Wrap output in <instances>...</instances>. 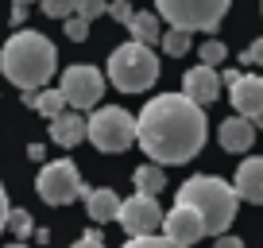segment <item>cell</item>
Segmentation results:
<instances>
[{"instance_id":"9","label":"cell","mask_w":263,"mask_h":248,"mask_svg":"<svg viewBox=\"0 0 263 248\" xmlns=\"http://www.w3.org/2000/svg\"><path fill=\"white\" fill-rule=\"evenodd\" d=\"M116 221L128 237H151L163 225V206L159 198H147V194H132V198H120V209H116Z\"/></svg>"},{"instance_id":"18","label":"cell","mask_w":263,"mask_h":248,"mask_svg":"<svg viewBox=\"0 0 263 248\" xmlns=\"http://www.w3.org/2000/svg\"><path fill=\"white\" fill-rule=\"evenodd\" d=\"M132 182H136V194L155 198V194H163V186H166V171L159 163H140L132 171Z\"/></svg>"},{"instance_id":"20","label":"cell","mask_w":263,"mask_h":248,"mask_svg":"<svg viewBox=\"0 0 263 248\" xmlns=\"http://www.w3.org/2000/svg\"><path fill=\"white\" fill-rule=\"evenodd\" d=\"M159 43H163V50H166V55L182 58V55L190 50V31H178V27H171V31H163V35H159Z\"/></svg>"},{"instance_id":"14","label":"cell","mask_w":263,"mask_h":248,"mask_svg":"<svg viewBox=\"0 0 263 248\" xmlns=\"http://www.w3.org/2000/svg\"><path fill=\"white\" fill-rule=\"evenodd\" d=\"M221 148L229 151V155H244L248 148L255 144V124L248 120V116H236L232 113L229 120H221Z\"/></svg>"},{"instance_id":"34","label":"cell","mask_w":263,"mask_h":248,"mask_svg":"<svg viewBox=\"0 0 263 248\" xmlns=\"http://www.w3.org/2000/svg\"><path fill=\"white\" fill-rule=\"evenodd\" d=\"M27 155H31V159H35V163H39V159H43V155H47V148H43V144H31V148H27Z\"/></svg>"},{"instance_id":"23","label":"cell","mask_w":263,"mask_h":248,"mask_svg":"<svg viewBox=\"0 0 263 248\" xmlns=\"http://www.w3.org/2000/svg\"><path fill=\"white\" fill-rule=\"evenodd\" d=\"M105 12H108V0H74V16H82L85 24H93Z\"/></svg>"},{"instance_id":"16","label":"cell","mask_w":263,"mask_h":248,"mask_svg":"<svg viewBox=\"0 0 263 248\" xmlns=\"http://www.w3.org/2000/svg\"><path fill=\"white\" fill-rule=\"evenodd\" d=\"M85 209H89V217L97 225H105V221H112L116 209H120V194L108 190V186H101V190H85Z\"/></svg>"},{"instance_id":"28","label":"cell","mask_w":263,"mask_h":248,"mask_svg":"<svg viewBox=\"0 0 263 248\" xmlns=\"http://www.w3.org/2000/svg\"><path fill=\"white\" fill-rule=\"evenodd\" d=\"M70 248H108V244H105V237H101L97 229H89V233H82V237H78Z\"/></svg>"},{"instance_id":"26","label":"cell","mask_w":263,"mask_h":248,"mask_svg":"<svg viewBox=\"0 0 263 248\" xmlns=\"http://www.w3.org/2000/svg\"><path fill=\"white\" fill-rule=\"evenodd\" d=\"M66 35H70L74 43H82L85 35H89V24H85L82 16H66Z\"/></svg>"},{"instance_id":"31","label":"cell","mask_w":263,"mask_h":248,"mask_svg":"<svg viewBox=\"0 0 263 248\" xmlns=\"http://www.w3.org/2000/svg\"><path fill=\"white\" fill-rule=\"evenodd\" d=\"M8 190H4V182H0V233H4V225H8Z\"/></svg>"},{"instance_id":"4","label":"cell","mask_w":263,"mask_h":248,"mask_svg":"<svg viewBox=\"0 0 263 248\" xmlns=\"http://www.w3.org/2000/svg\"><path fill=\"white\" fill-rule=\"evenodd\" d=\"M108 82L120 93H143L159 82V55L143 43L128 39L108 55Z\"/></svg>"},{"instance_id":"12","label":"cell","mask_w":263,"mask_h":248,"mask_svg":"<svg viewBox=\"0 0 263 248\" xmlns=\"http://www.w3.org/2000/svg\"><path fill=\"white\" fill-rule=\"evenodd\" d=\"M182 97H190L194 105H201V109H209L217 97H221V78H217V70L213 66H190L186 70V78H182Z\"/></svg>"},{"instance_id":"30","label":"cell","mask_w":263,"mask_h":248,"mask_svg":"<svg viewBox=\"0 0 263 248\" xmlns=\"http://www.w3.org/2000/svg\"><path fill=\"white\" fill-rule=\"evenodd\" d=\"M213 248H248L240 237H232V233H221V237L213 240Z\"/></svg>"},{"instance_id":"21","label":"cell","mask_w":263,"mask_h":248,"mask_svg":"<svg viewBox=\"0 0 263 248\" xmlns=\"http://www.w3.org/2000/svg\"><path fill=\"white\" fill-rule=\"evenodd\" d=\"M4 229H12L16 233V240H27L35 233V221H31V214L27 209H8V225Z\"/></svg>"},{"instance_id":"19","label":"cell","mask_w":263,"mask_h":248,"mask_svg":"<svg viewBox=\"0 0 263 248\" xmlns=\"http://www.w3.org/2000/svg\"><path fill=\"white\" fill-rule=\"evenodd\" d=\"M24 101L35 109V113H43L47 120H50V116H58V113L66 109V101H62V93H58V90H27Z\"/></svg>"},{"instance_id":"33","label":"cell","mask_w":263,"mask_h":248,"mask_svg":"<svg viewBox=\"0 0 263 248\" xmlns=\"http://www.w3.org/2000/svg\"><path fill=\"white\" fill-rule=\"evenodd\" d=\"M217 78H221V85H232V82H236V78H240V70H236V66H229V70H224V74H217Z\"/></svg>"},{"instance_id":"5","label":"cell","mask_w":263,"mask_h":248,"mask_svg":"<svg viewBox=\"0 0 263 248\" xmlns=\"http://www.w3.org/2000/svg\"><path fill=\"white\" fill-rule=\"evenodd\" d=\"M85 140L93 144L97 151H128L136 144V116L120 105H97L93 116L85 120Z\"/></svg>"},{"instance_id":"24","label":"cell","mask_w":263,"mask_h":248,"mask_svg":"<svg viewBox=\"0 0 263 248\" xmlns=\"http://www.w3.org/2000/svg\"><path fill=\"white\" fill-rule=\"evenodd\" d=\"M124 248H178V244L166 240V237H159V233H151V237H128Z\"/></svg>"},{"instance_id":"17","label":"cell","mask_w":263,"mask_h":248,"mask_svg":"<svg viewBox=\"0 0 263 248\" xmlns=\"http://www.w3.org/2000/svg\"><path fill=\"white\" fill-rule=\"evenodd\" d=\"M124 27H128V35L136 43H143V47H151V43L163 35V20H159L155 12H132V20Z\"/></svg>"},{"instance_id":"8","label":"cell","mask_w":263,"mask_h":248,"mask_svg":"<svg viewBox=\"0 0 263 248\" xmlns=\"http://www.w3.org/2000/svg\"><path fill=\"white\" fill-rule=\"evenodd\" d=\"M58 93H62V101L70 109H97L101 93H105V74H101L97 66H70L62 74V82H58Z\"/></svg>"},{"instance_id":"29","label":"cell","mask_w":263,"mask_h":248,"mask_svg":"<svg viewBox=\"0 0 263 248\" xmlns=\"http://www.w3.org/2000/svg\"><path fill=\"white\" fill-rule=\"evenodd\" d=\"M240 62H244V66H263V39H255L252 47L240 55Z\"/></svg>"},{"instance_id":"7","label":"cell","mask_w":263,"mask_h":248,"mask_svg":"<svg viewBox=\"0 0 263 248\" xmlns=\"http://www.w3.org/2000/svg\"><path fill=\"white\" fill-rule=\"evenodd\" d=\"M85 186L78 167L70 159H54V163H43L39 174H35V194H39L47 206H70V202L85 198Z\"/></svg>"},{"instance_id":"27","label":"cell","mask_w":263,"mask_h":248,"mask_svg":"<svg viewBox=\"0 0 263 248\" xmlns=\"http://www.w3.org/2000/svg\"><path fill=\"white\" fill-rule=\"evenodd\" d=\"M132 12H136V8H132V0H112V4H108V16H112L116 24H128Z\"/></svg>"},{"instance_id":"2","label":"cell","mask_w":263,"mask_h":248,"mask_svg":"<svg viewBox=\"0 0 263 248\" xmlns=\"http://www.w3.org/2000/svg\"><path fill=\"white\" fill-rule=\"evenodd\" d=\"M0 70L20 90H43L58 70V50L43 31H16L0 47Z\"/></svg>"},{"instance_id":"10","label":"cell","mask_w":263,"mask_h":248,"mask_svg":"<svg viewBox=\"0 0 263 248\" xmlns=\"http://www.w3.org/2000/svg\"><path fill=\"white\" fill-rule=\"evenodd\" d=\"M159 229H163V237L174 240L178 248L197 244V240L205 237V225H201V217H197L190 206H178V202H174L171 214H163V225H159Z\"/></svg>"},{"instance_id":"13","label":"cell","mask_w":263,"mask_h":248,"mask_svg":"<svg viewBox=\"0 0 263 248\" xmlns=\"http://www.w3.org/2000/svg\"><path fill=\"white\" fill-rule=\"evenodd\" d=\"M240 202H252V206H263V155H248L244 163L236 167V182H232Z\"/></svg>"},{"instance_id":"3","label":"cell","mask_w":263,"mask_h":248,"mask_svg":"<svg viewBox=\"0 0 263 248\" xmlns=\"http://www.w3.org/2000/svg\"><path fill=\"white\" fill-rule=\"evenodd\" d=\"M178 206H190L201 225H205L209 237H221L229 233V225L236 221V209H240V198L232 190V182L217 179V174H194L178 186Z\"/></svg>"},{"instance_id":"15","label":"cell","mask_w":263,"mask_h":248,"mask_svg":"<svg viewBox=\"0 0 263 248\" xmlns=\"http://www.w3.org/2000/svg\"><path fill=\"white\" fill-rule=\"evenodd\" d=\"M50 140L58 144V148H78V144L85 140V120H82V113L78 109H70V113H58V116H50Z\"/></svg>"},{"instance_id":"11","label":"cell","mask_w":263,"mask_h":248,"mask_svg":"<svg viewBox=\"0 0 263 248\" xmlns=\"http://www.w3.org/2000/svg\"><path fill=\"white\" fill-rule=\"evenodd\" d=\"M229 101H232V113L236 116H248V120H259L263 116V78L259 74H240L236 82L229 85Z\"/></svg>"},{"instance_id":"36","label":"cell","mask_w":263,"mask_h":248,"mask_svg":"<svg viewBox=\"0 0 263 248\" xmlns=\"http://www.w3.org/2000/svg\"><path fill=\"white\" fill-rule=\"evenodd\" d=\"M12 4H31V0H12Z\"/></svg>"},{"instance_id":"1","label":"cell","mask_w":263,"mask_h":248,"mask_svg":"<svg viewBox=\"0 0 263 248\" xmlns=\"http://www.w3.org/2000/svg\"><path fill=\"white\" fill-rule=\"evenodd\" d=\"M205 109L194 105L182 93H159L143 105L136 116V144L151 163L159 167H182L205 148Z\"/></svg>"},{"instance_id":"22","label":"cell","mask_w":263,"mask_h":248,"mask_svg":"<svg viewBox=\"0 0 263 248\" xmlns=\"http://www.w3.org/2000/svg\"><path fill=\"white\" fill-rule=\"evenodd\" d=\"M224 55H229V47H224L221 39H205V43H201V50H197L201 66H213V70H217V62H224Z\"/></svg>"},{"instance_id":"35","label":"cell","mask_w":263,"mask_h":248,"mask_svg":"<svg viewBox=\"0 0 263 248\" xmlns=\"http://www.w3.org/2000/svg\"><path fill=\"white\" fill-rule=\"evenodd\" d=\"M4 248H27V240H12V244H4Z\"/></svg>"},{"instance_id":"25","label":"cell","mask_w":263,"mask_h":248,"mask_svg":"<svg viewBox=\"0 0 263 248\" xmlns=\"http://www.w3.org/2000/svg\"><path fill=\"white\" fill-rule=\"evenodd\" d=\"M43 12L50 20H66V16H74V0H43Z\"/></svg>"},{"instance_id":"6","label":"cell","mask_w":263,"mask_h":248,"mask_svg":"<svg viewBox=\"0 0 263 248\" xmlns=\"http://www.w3.org/2000/svg\"><path fill=\"white\" fill-rule=\"evenodd\" d=\"M159 20H166L178 31H217L232 0H155Z\"/></svg>"},{"instance_id":"32","label":"cell","mask_w":263,"mask_h":248,"mask_svg":"<svg viewBox=\"0 0 263 248\" xmlns=\"http://www.w3.org/2000/svg\"><path fill=\"white\" fill-rule=\"evenodd\" d=\"M24 20H27V4H12V24H24Z\"/></svg>"}]
</instances>
